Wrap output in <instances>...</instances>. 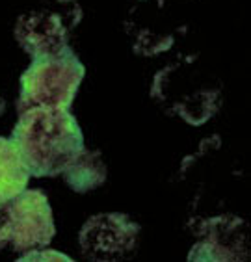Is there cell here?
Masks as SVG:
<instances>
[{"label":"cell","mask_w":251,"mask_h":262,"mask_svg":"<svg viewBox=\"0 0 251 262\" xmlns=\"http://www.w3.org/2000/svg\"><path fill=\"white\" fill-rule=\"evenodd\" d=\"M10 140L30 177L61 175L86 149L80 125L67 108L20 112Z\"/></svg>","instance_id":"1"},{"label":"cell","mask_w":251,"mask_h":262,"mask_svg":"<svg viewBox=\"0 0 251 262\" xmlns=\"http://www.w3.org/2000/svg\"><path fill=\"white\" fill-rule=\"evenodd\" d=\"M84 75V66L69 45L52 54L37 56L20 76L17 112L37 106L69 110Z\"/></svg>","instance_id":"2"},{"label":"cell","mask_w":251,"mask_h":262,"mask_svg":"<svg viewBox=\"0 0 251 262\" xmlns=\"http://www.w3.org/2000/svg\"><path fill=\"white\" fill-rule=\"evenodd\" d=\"M54 232V216L43 190L25 188L0 205V251L49 247Z\"/></svg>","instance_id":"3"},{"label":"cell","mask_w":251,"mask_h":262,"mask_svg":"<svg viewBox=\"0 0 251 262\" xmlns=\"http://www.w3.org/2000/svg\"><path fill=\"white\" fill-rule=\"evenodd\" d=\"M80 19L82 10L76 0H41L17 19L15 39L32 58L52 54L67 45Z\"/></svg>","instance_id":"4"},{"label":"cell","mask_w":251,"mask_h":262,"mask_svg":"<svg viewBox=\"0 0 251 262\" xmlns=\"http://www.w3.org/2000/svg\"><path fill=\"white\" fill-rule=\"evenodd\" d=\"M140 225L121 212H108L90 217L78 232L84 255L93 260H119L138 246Z\"/></svg>","instance_id":"5"},{"label":"cell","mask_w":251,"mask_h":262,"mask_svg":"<svg viewBox=\"0 0 251 262\" xmlns=\"http://www.w3.org/2000/svg\"><path fill=\"white\" fill-rule=\"evenodd\" d=\"M216 217L208 222L206 234L199 244L192 247L190 260H240L247 258L246 236H242V220Z\"/></svg>","instance_id":"6"},{"label":"cell","mask_w":251,"mask_h":262,"mask_svg":"<svg viewBox=\"0 0 251 262\" xmlns=\"http://www.w3.org/2000/svg\"><path fill=\"white\" fill-rule=\"evenodd\" d=\"M30 173L10 138L0 136V205L28 186Z\"/></svg>","instance_id":"7"},{"label":"cell","mask_w":251,"mask_h":262,"mask_svg":"<svg viewBox=\"0 0 251 262\" xmlns=\"http://www.w3.org/2000/svg\"><path fill=\"white\" fill-rule=\"evenodd\" d=\"M61 175L66 177V182L75 192L86 193L90 190H95L97 186H100L104 182L106 169L99 152L84 149L80 157L76 158Z\"/></svg>","instance_id":"8"},{"label":"cell","mask_w":251,"mask_h":262,"mask_svg":"<svg viewBox=\"0 0 251 262\" xmlns=\"http://www.w3.org/2000/svg\"><path fill=\"white\" fill-rule=\"evenodd\" d=\"M19 260H73L71 257L64 255V253L56 251V249H45V247H39V249H30V251H25V255H20Z\"/></svg>","instance_id":"9"},{"label":"cell","mask_w":251,"mask_h":262,"mask_svg":"<svg viewBox=\"0 0 251 262\" xmlns=\"http://www.w3.org/2000/svg\"><path fill=\"white\" fill-rule=\"evenodd\" d=\"M4 110V101H2V99H0V112Z\"/></svg>","instance_id":"10"}]
</instances>
